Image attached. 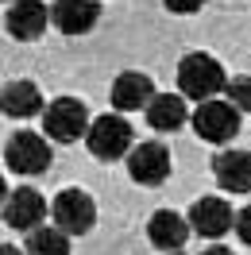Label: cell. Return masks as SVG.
Here are the masks:
<instances>
[{
    "mask_svg": "<svg viewBox=\"0 0 251 255\" xmlns=\"http://www.w3.org/2000/svg\"><path fill=\"white\" fill-rule=\"evenodd\" d=\"M228 89V78H224V66L213 58V54H205V50H193L186 54L182 62H178V93L186 97V101H213L217 93Z\"/></svg>",
    "mask_w": 251,
    "mask_h": 255,
    "instance_id": "1",
    "label": "cell"
},
{
    "mask_svg": "<svg viewBox=\"0 0 251 255\" xmlns=\"http://www.w3.org/2000/svg\"><path fill=\"white\" fill-rule=\"evenodd\" d=\"M43 128L54 143H74V139H85L89 135V109L81 105L78 97H58L50 101L47 112H43Z\"/></svg>",
    "mask_w": 251,
    "mask_h": 255,
    "instance_id": "2",
    "label": "cell"
},
{
    "mask_svg": "<svg viewBox=\"0 0 251 255\" xmlns=\"http://www.w3.org/2000/svg\"><path fill=\"white\" fill-rule=\"evenodd\" d=\"M85 147L93 151L97 159H124L131 155V124L124 120V112H109V116H97L89 124Z\"/></svg>",
    "mask_w": 251,
    "mask_h": 255,
    "instance_id": "3",
    "label": "cell"
},
{
    "mask_svg": "<svg viewBox=\"0 0 251 255\" xmlns=\"http://www.w3.org/2000/svg\"><path fill=\"white\" fill-rule=\"evenodd\" d=\"M240 116L244 112L236 109L232 101H217L213 97V101H201L189 120H193V131L201 135L205 143H228L236 131H240Z\"/></svg>",
    "mask_w": 251,
    "mask_h": 255,
    "instance_id": "4",
    "label": "cell"
},
{
    "mask_svg": "<svg viewBox=\"0 0 251 255\" xmlns=\"http://www.w3.org/2000/svg\"><path fill=\"white\" fill-rule=\"evenodd\" d=\"M4 162L16 174H47L50 166V143L35 131H12V139L4 143Z\"/></svg>",
    "mask_w": 251,
    "mask_h": 255,
    "instance_id": "5",
    "label": "cell"
},
{
    "mask_svg": "<svg viewBox=\"0 0 251 255\" xmlns=\"http://www.w3.org/2000/svg\"><path fill=\"white\" fill-rule=\"evenodd\" d=\"M50 217H54V224L66 236H85L97 224V205L85 190H62L54 197V205H50Z\"/></svg>",
    "mask_w": 251,
    "mask_h": 255,
    "instance_id": "6",
    "label": "cell"
},
{
    "mask_svg": "<svg viewBox=\"0 0 251 255\" xmlns=\"http://www.w3.org/2000/svg\"><path fill=\"white\" fill-rule=\"evenodd\" d=\"M127 174L139 186H158L170 174V151L158 143V139H147V143H135V151L127 155Z\"/></svg>",
    "mask_w": 251,
    "mask_h": 255,
    "instance_id": "7",
    "label": "cell"
},
{
    "mask_svg": "<svg viewBox=\"0 0 251 255\" xmlns=\"http://www.w3.org/2000/svg\"><path fill=\"white\" fill-rule=\"evenodd\" d=\"M43 217H47V201H43L39 190L19 186V190L8 193V201H4V224H12L19 232H35L43 224Z\"/></svg>",
    "mask_w": 251,
    "mask_h": 255,
    "instance_id": "8",
    "label": "cell"
},
{
    "mask_svg": "<svg viewBox=\"0 0 251 255\" xmlns=\"http://www.w3.org/2000/svg\"><path fill=\"white\" fill-rule=\"evenodd\" d=\"M189 228L205 240H220L228 228H236V213L220 197H201V201H193V209H189Z\"/></svg>",
    "mask_w": 251,
    "mask_h": 255,
    "instance_id": "9",
    "label": "cell"
},
{
    "mask_svg": "<svg viewBox=\"0 0 251 255\" xmlns=\"http://www.w3.org/2000/svg\"><path fill=\"white\" fill-rule=\"evenodd\" d=\"M97 19H101V4L97 0H54V8H50V23L62 35L93 31Z\"/></svg>",
    "mask_w": 251,
    "mask_h": 255,
    "instance_id": "10",
    "label": "cell"
},
{
    "mask_svg": "<svg viewBox=\"0 0 251 255\" xmlns=\"http://www.w3.org/2000/svg\"><path fill=\"white\" fill-rule=\"evenodd\" d=\"M50 23V8H43V0H16L12 8H8V16H4V27L12 39H23V43H31L39 35L47 31Z\"/></svg>",
    "mask_w": 251,
    "mask_h": 255,
    "instance_id": "11",
    "label": "cell"
},
{
    "mask_svg": "<svg viewBox=\"0 0 251 255\" xmlns=\"http://www.w3.org/2000/svg\"><path fill=\"white\" fill-rule=\"evenodd\" d=\"M189 232H193L189 217H178L170 209H158V213H151V221H147V240L155 244L158 252H182Z\"/></svg>",
    "mask_w": 251,
    "mask_h": 255,
    "instance_id": "12",
    "label": "cell"
},
{
    "mask_svg": "<svg viewBox=\"0 0 251 255\" xmlns=\"http://www.w3.org/2000/svg\"><path fill=\"white\" fill-rule=\"evenodd\" d=\"M213 178L228 193H251V155L248 151H220L213 159Z\"/></svg>",
    "mask_w": 251,
    "mask_h": 255,
    "instance_id": "13",
    "label": "cell"
},
{
    "mask_svg": "<svg viewBox=\"0 0 251 255\" xmlns=\"http://www.w3.org/2000/svg\"><path fill=\"white\" fill-rule=\"evenodd\" d=\"M155 101V85L147 74H135V70H127L120 78L112 81V109L116 112H135V109H147Z\"/></svg>",
    "mask_w": 251,
    "mask_h": 255,
    "instance_id": "14",
    "label": "cell"
},
{
    "mask_svg": "<svg viewBox=\"0 0 251 255\" xmlns=\"http://www.w3.org/2000/svg\"><path fill=\"white\" fill-rule=\"evenodd\" d=\"M143 112H147V124L155 128V131H174V128H182L189 120L186 97L182 93H155V101Z\"/></svg>",
    "mask_w": 251,
    "mask_h": 255,
    "instance_id": "15",
    "label": "cell"
},
{
    "mask_svg": "<svg viewBox=\"0 0 251 255\" xmlns=\"http://www.w3.org/2000/svg\"><path fill=\"white\" fill-rule=\"evenodd\" d=\"M0 97H4V112L16 116V120H27L35 112H43V93L35 89V81H8Z\"/></svg>",
    "mask_w": 251,
    "mask_h": 255,
    "instance_id": "16",
    "label": "cell"
},
{
    "mask_svg": "<svg viewBox=\"0 0 251 255\" xmlns=\"http://www.w3.org/2000/svg\"><path fill=\"white\" fill-rule=\"evenodd\" d=\"M23 252L27 255H70V236L62 228H35V232H27Z\"/></svg>",
    "mask_w": 251,
    "mask_h": 255,
    "instance_id": "17",
    "label": "cell"
},
{
    "mask_svg": "<svg viewBox=\"0 0 251 255\" xmlns=\"http://www.w3.org/2000/svg\"><path fill=\"white\" fill-rule=\"evenodd\" d=\"M228 101L240 112H251V78H232L228 81Z\"/></svg>",
    "mask_w": 251,
    "mask_h": 255,
    "instance_id": "18",
    "label": "cell"
},
{
    "mask_svg": "<svg viewBox=\"0 0 251 255\" xmlns=\"http://www.w3.org/2000/svg\"><path fill=\"white\" fill-rule=\"evenodd\" d=\"M166 8H170L174 16H189V12H201L205 8V0H162Z\"/></svg>",
    "mask_w": 251,
    "mask_h": 255,
    "instance_id": "19",
    "label": "cell"
},
{
    "mask_svg": "<svg viewBox=\"0 0 251 255\" xmlns=\"http://www.w3.org/2000/svg\"><path fill=\"white\" fill-rule=\"evenodd\" d=\"M236 236L244 240V244H251V205H244L236 213Z\"/></svg>",
    "mask_w": 251,
    "mask_h": 255,
    "instance_id": "20",
    "label": "cell"
},
{
    "mask_svg": "<svg viewBox=\"0 0 251 255\" xmlns=\"http://www.w3.org/2000/svg\"><path fill=\"white\" fill-rule=\"evenodd\" d=\"M201 255H232V252H228V248H220V244H213V248H205Z\"/></svg>",
    "mask_w": 251,
    "mask_h": 255,
    "instance_id": "21",
    "label": "cell"
},
{
    "mask_svg": "<svg viewBox=\"0 0 251 255\" xmlns=\"http://www.w3.org/2000/svg\"><path fill=\"white\" fill-rule=\"evenodd\" d=\"M0 255H27V252H19V248H12V244H4V248H0Z\"/></svg>",
    "mask_w": 251,
    "mask_h": 255,
    "instance_id": "22",
    "label": "cell"
},
{
    "mask_svg": "<svg viewBox=\"0 0 251 255\" xmlns=\"http://www.w3.org/2000/svg\"><path fill=\"white\" fill-rule=\"evenodd\" d=\"M166 255H178V252H166Z\"/></svg>",
    "mask_w": 251,
    "mask_h": 255,
    "instance_id": "23",
    "label": "cell"
},
{
    "mask_svg": "<svg viewBox=\"0 0 251 255\" xmlns=\"http://www.w3.org/2000/svg\"><path fill=\"white\" fill-rule=\"evenodd\" d=\"M4 4H12V0H4Z\"/></svg>",
    "mask_w": 251,
    "mask_h": 255,
    "instance_id": "24",
    "label": "cell"
}]
</instances>
